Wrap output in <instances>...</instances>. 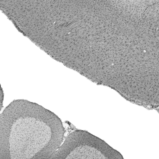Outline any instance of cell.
Segmentation results:
<instances>
[{
    "instance_id": "1",
    "label": "cell",
    "mask_w": 159,
    "mask_h": 159,
    "mask_svg": "<svg viewBox=\"0 0 159 159\" xmlns=\"http://www.w3.org/2000/svg\"><path fill=\"white\" fill-rule=\"evenodd\" d=\"M64 134L62 122L54 114L35 103L15 100L0 115V156L49 159Z\"/></svg>"
},
{
    "instance_id": "2",
    "label": "cell",
    "mask_w": 159,
    "mask_h": 159,
    "mask_svg": "<svg viewBox=\"0 0 159 159\" xmlns=\"http://www.w3.org/2000/svg\"><path fill=\"white\" fill-rule=\"evenodd\" d=\"M104 142L84 131L69 134L50 159L111 158L113 152Z\"/></svg>"
}]
</instances>
